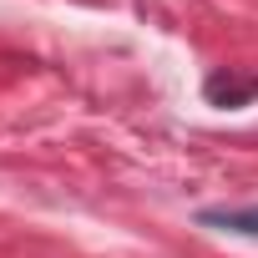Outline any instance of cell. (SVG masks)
<instances>
[{"label":"cell","mask_w":258,"mask_h":258,"mask_svg":"<svg viewBox=\"0 0 258 258\" xmlns=\"http://www.w3.org/2000/svg\"><path fill=\"white\" fill-rule=\"evenodd\" d=\"M203 96L213 106H248L258 96V76H238V71H213L203 81Z\"/></svg>","instance_id":"obj_1"},{"label":"cell","mask_w":258,"mask_h":258,"mask_svg":"<svg viewBox=\"0 0 258 258\" xmlns=\"http://www.w3.org/2000/svg\"><path fill=\"white\" fill-rule=\"evenodd\" d=\"M198 223L223 233H258V208H203Z\"/></svg>","instance_id":"obj_2"}]
</instances>
